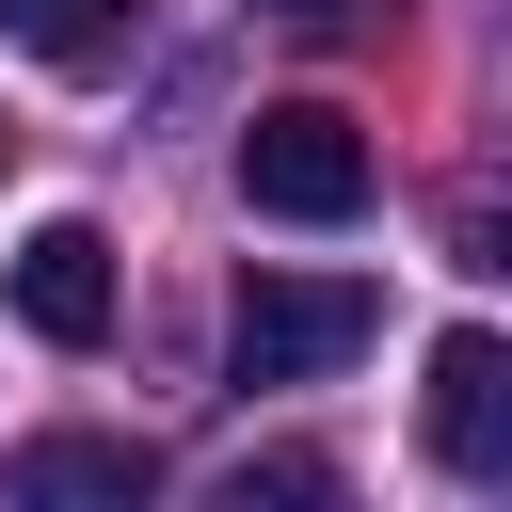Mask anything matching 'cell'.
<instances>
[{
  "mask_svg": "<svg viewBox=\"0 0 512 512\" xmlns=\"http://www.w3.org/2000/svg\"><path fill=\"white\" fill-rule=\"evenodd\" d=\"M384 336V288L368 272H240L224 304V384H320Z\"/></svg>",
  "mask_w": 512,
  "mask_h": 512,
  "instance_id": "1",
  "label": "cell"
},
{
  "mask_svg": "<svg viewBox=\"0 0 512 512\" xmlns=\"http://www.w3.org/2000/svg\"><path fill=\"white\" fill-rule=\"evenodd\" d=\"M240 192H256L272 224H352V208H368V128H352L336 96H272V112L240 128Z\"/></svg>",
  "mask_w": 512,
  "mask_h": 512,
  "instance_id": "2",
  "label": "cell"
},
{
  "mask_svg": "<svg viewBox=\"0 0 512 512\" xmlns=\"http://www.w3.org/2000/svg\"><path fill=\"white\" fill-rule=\"evenodd\" d=\"M416 432H432L448 480H512V352H496L480 320L432 336V400H416Z\"/></svg>",
  "mask_w": 512,
  "mask_h": 512,
  "instance_id": "3",
  "label": "cell"
},
{
  "mask_svg": "<svg viewBox=\"0 0 512 512\" xmlns=\"http://www.w3.org/2000/svg\"><path fill=\"white\" fill-rule=\"evenodd\" d=\"M16 320H32L48 352H96V336H112V240H96V224H32V240H16Z\"/></svg>",
  "mask_w": 512,
  "mask_h": 512,
  "instance_id": "4",
  "label": "cell"
},
{
  "mask_svg": "<svg viewBox=\"0 0 512 512\" xmlns=\"http://www.w3.org/2000/svg\"><path fill=\"white\" fill-rule=\"evenodd\" d=\"M144 480H160V448H144V432H32V448L0 464V496H16V512H128Z\"/></svg>",
  "mask_w": 512,
  "mask_h": 512,
  "instance_id": "5",
  "label": "cell"
},
{
  "mask_svg": "<svg viewBox=\"0 0 512 512\" xmlns=\"http://www.w3.org/2000/svg\"><path fill=\"white\" fill-rule=\"evenodd\" d=\"M0 32H16L32 64H112V48H128V0H0Z\"/></svg>",
  "mask_w": 512,
  "mask_h": 512,
  "instance_id": "6",
  "label": "cell"
},
{
  "mask_svg": "<svg viewBox=\"0 0 512 512\" xmlns=\"http://www.w3.org/2000/svg\"><path fill=\"white\" fill-rule=\"evenodd\" d=\"M336 496V464L320 448H272V464H224V512H320Z\"/></svg>",
  "mask_w": 512,
  "mask_h": 512,
  "instance_id": "7",
  "label": "cell"
},
{
  "mask_svg": "<svg viewBox=\"0 0 512 512\" xmlns=\"http://www.w3.org/2000/svg\"><path fill=\"white\" fill-rule=\"evenodd\" d=\"M272 16H288V32H336V16H352V0H272Z\"/></svg>",
  "mask_w": 512,
  "mask_h": 512,
  "instance_id": "8",
  "label": "cell"
},
{
  "mask_svg": "<svg viewBox=\"0 0 512 512\" xmlns=\"http://www.w3.org/2000/svg\"><path fill=\"white\" fill-rule=\"evenodd\" d=\"M0 144H16V128H0Z\"/></svg>",
  "mask_w": 512,
  "mask_h": 512,
  "instance_id": "9",
  "label": "cell"
}]
</instances>
